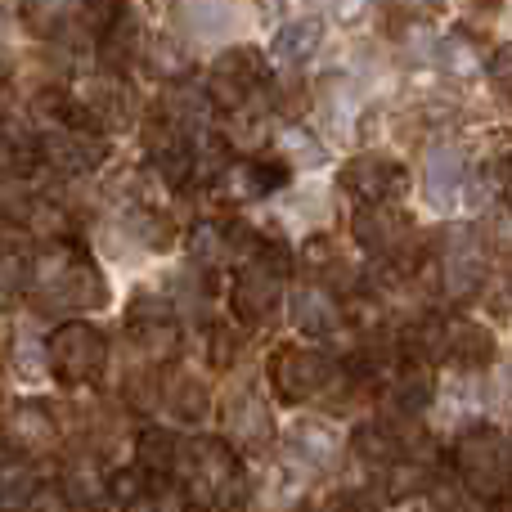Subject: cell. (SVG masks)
<instances>
[{"label": "cell", "mask_w": 512, "mask_h": 512, "mask_svg": "<svg viewBox=\"0 0 512 512\" xmlns=\"http://www.w3.org/2000/svg\"><path fill=\"white\" fill-rule=\"evenodd\" d=\"M481 189H486V198L512 203V149L499 153V158H490L486 176H481Z\"/></svg>", "instance_id": "e575fe53"}, {"label": "cell", "mask_w": 512, "mask_h": 512, "mask_svg": "<svg viewBox=\"0 0 512 512\" xmlns=\"http://www.w3.org/2000/svg\"><path fill=\"white\" fill-rule=\"evenodd\" d=\"M126 337H131V346L149 364H167V360H176V351H180V328L171 315L126 319Z\"/></svg>", "instance_id": "ac0fdd59"}, {"label": "cell", "mask_w": 512, "mask_h": 512, "mask_svg": "<svg viewBox=\"0 0 512 512\" xmlns=\"http://www.w3.org/2000/svg\"><path fill=\"white\" fill-rule=\"evenodd\" d=\"M315 5L324 9V14H333V18H355L364 0H315Z\"/></svg>", "instance_id": "ab89813d"}, {"label": "cell", "mask_w": 512, "mask_h": 512, "mask_svg": "<svg viewBox=\"0 0 512 512\" xmlns=\"http://www.w3.org/2000/svg\"><path fill=\"white\" fill-rule=\"evenodd\" d=\"M265 81H270V54L256 50V45H230L212 59L203 90L216 113H234V108L252 104L261 95Z\"/></svg>", "instance_id": "8992f818"}, {"label": "cell", "mask_w": 512, "mask_h": 512, "mask_svg": "<svg viewBox=\"0 0 512 512\" xmlns=\"http://www.w3.org/2000/svg\"><path fill=\"white\" fill-rule=\"evenodd\" d=\"M292 324L306 337L337 333V324H342V301L333 297V288H324V283H315V279L301 283V288L292 292Z\"/></svg>", "instance_id": "2e32d148"}, {"label": "cell", "mask_w": 512, "mask_h": 512, "mask_svg": "<svg viewBox=\"0 0 512 512\" xmlns=\"http://www.w3.org/2000/svg\"><path fill=\"white\" fill-rule=\"evenodd\" d=\"M68 5H72V0H23V18H27V27H32V32L50 36L54 27L63 23Z\"/></svg>", "instance_id": "d6a6232c"}, {"label": "cell", "mask_w": 512, "mask_h": 512, "mask_svg": "<svg viewBox=\"0 0 512 512\" xmlns=\"http://www.w3.org/2000/svg\"><path fill=\"white\" fill-rule=\"evenodd\" d=\"M342 194L355 198V207L364 203H400L409 189V171L396 158H382V153H360L342 167Z\"/></svg>", "instance_id": "30bf717a"}, {"label": "cell", "mask_w": 512, "mask_h": 512, "mask_svg": "<svg viewBox=\"0 0 512 512\" xmlns=\"http://www.w3.org/2000/svg\"><path fill=\"white\" fill-rule=\"evenodd\" d=\"M45 369L63 387H90L108 369V337L90 319H63L45 337Z\"/></svg>", "instance_id": "277c9868"}, {"label": "cell", "mask_w": 512, "mask_h": 512, "mask_svg": "<svg viewBox=\"0 0 512 512\" xmlns=\"http://www.w3.org/2000/svg\"><path fill=\"white\" fill-rule=\"evenodd\" d=\"M194 261L198 265H230V225L203 221L194 230Z\"/></svg>", "instance_id": "f1b7e54d"}, {"label": "cell", "mask_w": 512, "mask_h": 512, "mask_svg": "<svg viewBox=\"0 0 512 512\" xmlns=\"http://www.w3.org/2000/svg\"><path fill=\"white\" fill-rule=\"evenodd\" d=\"M288 450L310 463H333V454H342V441H337V432L324 418H301L288 432Z\"/></svg>", "instance_id": "7402d4cb"}, {"label": "cell", "mask_w": 512, "mask_h": 512, "mask_svg": "<svg viewBox=\"0 0 512 512\" xmlns=\"http://www.w3.org/2000/svg\"><path fill=\"white\" fill-rule=\"evenodd\" d=\"M36 144H41V167H54L59 176H86V171L104 167V158H108L104 126L90 122L77 99H72L63 122H50L36 135Z\"/></svg>", "instance_id": "5b68a950"}, {"label": "cell", "mask_w": 512, "mask_h": 512, "mask_svg": "<svg viewBox=\"0 0 512 512\" xmlns=\"http://www.w3.org/2000/svg\"><path fill=\"white\" fill-rule=\"evenodd\" d=\"M171 477H176V486L185 490V499L194 508L243 512V504H248V477H243L239 454H234V445L216 441V436L180 441Z\"/></svg>", "instance_id": "6da1fadb"}, {"label": "cell", "mask_w": 512, "mask_h": 512, "mask_svg": "<svg viewBox=\"0 0 512 512\" xmlns=\"http://www.w3.org/2000/svg\"><path fill=\"white\" fill-rule=\"evenodd\" d=\"M216 185L234 198V203H265L270 194H279L288 185V162H265V158H243L225 162V171L216 176Z\"/></svg>", "instance_id": "4fadbf2b"}, {"label": "cell", "mask_w": 512, "mask_h": 512, "mask_svg": "<svg viewBox=\"0 0 512 512\" xmlns=\"http://www.w3.org/2000/svg\"><path fill=\"white\" fill-rule=\"evenodd\" d=\"M135 54H140V27H135L131 14H122L117 23H108L104 32H99V63H104V72L122 77L135 63Z\"/></svg>", "instance_id": "d6986e66"}, {"label": "cell", "mask_w": 512, "mask_h": 512, "mask_svg": "<svg viewBox=\"0 0 512 512\" xmlns=\"http://www.w3.org/2000/svg\"><path fill=\"white\" fill-rule=\"evenodd\" d=\"M32 301L63 310H99L108 301V283L99 265L72 243H50L32 261Z\"/></svg>", "instance_id": "7a4b0ae2"}, {"label": "cell", "mask_w": 512, "mask_h": 512, "mask_svg": "<svg viewBox=\"0 0 512 512\" xmlns=\"http://www.w3.org/2000/svg\"><path fill=\"white\" fill-rule=\"evenodd\" d=\"M5 445L14 454H23V459H50L54 445H59V427H54V414L45 405H36V400H23V405H14L5 414Z\"/></svg>", "instance_id": "7c38bea8"}, {"label": "cell", "mask_w": 512, "mask_h": 512, "mask_svg": "<svg viewBox=\"0 0 512 512\" xmlns=\"http://www.w3.org/2000/svg\"><path fill=\"white\" fill-rule=\"evenodd\" d=\"M454 477L477 499H486L490 508L504 504V499H512V441L499 427L472 423L454 441Z\"/></svg>", "instance_id": "3957f363"}, {"label": "cell", "mask_w": 512, "mask_h": 512, "mask_svg": "<svg viewBox=\"0 0 512 512\" xmlns=\"http://www.w3.org/2000/svg\"><path fill=\"white\" fill-rule=\"evenodd\" d=\"M486 72H490V86L512 104V41H499L486 59Z\"/></svg>", "instance_id": "d590c367"}, {"label": "cell", "mask_w": 512, "mask_h": 512, "mask_svg": "<svg viewBox=\"0 0 512 512\" xmlns=\"http://www.w3.org/2000/svg\"><path fill=\"white\" fill-rule=\"evenodd\" d=\"M436 261H441V288L450 297H472L486 283V243L472 225H450L436 243Z\"/></svg>", "instance_id": "9c48e42d"}, {"label": "cell", "mask_w": 512, "mask_h": 512, "mask_svg": "<svg viewBox=\"0 0 512 512\" xmlns=\"http://www.w3.org/2000/svg\"><path fill=\"white\" fill-rule=\"evenodd\" d=\"M468 162H463L459 149H450V144H436L432 153H427L423 162V194L432 207H454L463 203V194H468Z\"/></svg>", "instance_id": "5bb4252c"}, {"label": "cell", "mask_w": 512, "mask_h": 512, "mask_svg": "<svg viewBox=\"0 0 512 512\" xmlns=\"http://www.w3.org/2000/svg\"><path fill=\"white\" fill-rule=\"evenodd\" d=\"M234 355H239V333H234L230 324L212 328V364H216V369H225Z\"/></svg>", "instance_id": "74e56055"}, {"label": "cell", "mask_w": 512, "mask_h": 512, "mask_svg": "<svg viewBox=\"0 0 512 512\" xmlns=\"http://www.w3.org/2000/svg\"><path fill=\"white\" fill-rule=\"evenodd\" d=\"M81 9H86V23L90 32H104L108 23H117V18L126 14V0H81Z\"/></svg>", "instance_id": "8d00e7d4"}, {"label": "cell", "mask_w": 512, "mask_h": 512, "mask_svg": "<svg viewBox=\"0 0 512 512\" xmlns=\"http://www.w3.org/2000/svg\"><path fill=\"white\" fill-rule=\"evenodd\" d=\"M230 432H234V445L252 450V445H265L274 436V423H270V409L261 405V396H239L230 405Z\"/></svg>", "instance_id": "44dd1931"}, {"label": "cell", "mask_w": 512, "mask_h": 512, "mask_svg": "<svg viewBox=\"0 0 512 512\" xmlns=\"http://www.w3.org/2000/svg\"><path fill=\"white\" fill-rule=\"evenodd\" d=\"M441 360L459 369H486L495 364V333L477 319H441Z\"/></svg>", "instance_id": "9a60e30c"}, {"label": "cell", "mask_w": 512, "mask_h": 512, "mask_svg": "<svg viewBox=\"0 0 512 512\" xmlns=\"http://www.w3.org/2000/svg\"><path fill=\"white\" fill-rule=\"evenodd\" d=\"M432 396H436V382H432V369L427 364H409V369H400L396 373V382H391V405L400 409V414H423L427 405H432Z\"/></svg>", "instance_id": "603a6c76"}, {"label": "cell", "mask_w": 512, "mask_h": 512, "mask_svg": "<svg viewBox=\"0 0 512 512\" xmlns=\"http://www.w3.org/2000/svg\"><path fill=\"white\" fill-rule=\"evenodd\" d=\"M36 207H41V203H36L32 189L23 185V176H0V221H5V225L32 221Z\"/></svg>", "instance_id": "83f0119b"}, {"label": "cell", "mask_w": 512, "mask_h": 512, "mask_svg": "<svg viewBox=\"0 0 512 512\" xmlns=\"http://www.w3.org/2000/svg\"><path fill=\"white\" fill-rule=\"evenodd\" d=\"M283 306V274L265 261H248L239 265L230 288V310L239 324H265L274 319V310Z\"/></svg>", "instance_id": "8fae6325"}, {"label": "cell", "mask_w": 512, "mask_h": 512, "mask_svg": "<svg viewBox=\"0 0 512 512\" xmlns=\"http://www.w3.org/2000/svg\"><path fill=\"white\" fill-rule=\"evenodd\" d=\"M441 63L454 72V77H472V72L481 68V54H477V45H472V36H463V32H450L441 41Z\"/></svg>", "instance_id": "1f68e13d"}, {"label": "cell", "mask_w": 512, "mask_h": 512, "mask_svg": "<svg viewBox=\"0 0 512 512\" xmlns=\"http://www.w3.org/2000/svg\"><path fill=\"white\" fill-rule=\"evenodd\" d=\"M499 5H504V0H459V9H468L472 18H490V14H499Z\"/></svg>", "instance_id": "60d3db41"}, {"label": "cell", "mask_w": 512, "mask_h": 512, "mask_svg": "<svg viewBox=\"0 0 512 512\" xmlns=\"http://www.w3.org/2000/svg\"><path fill=\"white\" fill-rule=\"evenodd\" d=\"M265 378H270L274 396L288 400V405H301V400L319 396V391L333 382V360H328L319 346H301V342H288L270 355L265 364Z\"/></svg>", "instance_id": "52a82bcc"}, {"label": "cell", "mask_w": 512, "mask_h": 512, "mask_svg": "<svg viewBox=\"0 0 512 512\" xmlns=\"http://www.w3.org/2000/svg\"><path fill=\"white\" fill-rule=\"evenodd\" d=\"M36 490H41V481H36L32 459H23V454L9 450V459H0V508L23 512Z\"/></svg>", "instance_id": "ffe728a7"}, {"label": "cell", "mask_w": 512, "mask_h": 512, "mask_svg": "<svg viewBox=\"0 0 512 512\" xmlns=\"http://www.w3.org/2000/svg\"><path fill=\"white\" fill-rule=\"evenodd\" d=\"M23 288H32V261L18 248H0V301H14Z\"/></svg>", "instance_id": "4dcf8cb0"}, {"label": "cell", "mask_w": 512, "mask_h": 512, "mask_svg": "<svg viewBox=\"0 0 512 512\" xmlns=\"http://www.w3.org/2000/svg\"><path fill=\"white\" fill-rule=\"evenodd\" d=\"M23 512H72V499L63 495L59 486H41L32 499H27Z\"/></svg>", "instance_id": "f35d334b"}, {"label": "cell", "mask_w": 512, "mask_h": 512, "mask_svg": "<svg viewBox=\"0 0 512 512\" xmlns=\"http://www.w3.org/2000/svg\"><path fill=\"white\" fill-rule=\"evenodd\" d=\"M319 41H324V23H319L315 14L292 18V23H283L279 32L270 36V63H279V68H301V63H310L319 54Z\"/></svg>", "instance_id": "e0dca14e"}, {"label": "cell", "mask_w": 512, "mask_h": 512, "mask_svg": "<svg viewBox=\"0 0 512 512\" xmlns=\"http://www.w3.org/2000/svg\"><path fill=\"white\" fill-rule=\"evenodd\" d=\"M176 432H162V427H149V432H140V441H135V454H140V468L149 472V477H171V468H176Z\"/></svg>", "instance_id": "cb8c5ba5"}, {"label": "cell", "mask_w": 512, "mask_h": 512, "mask_svg": "<svg viewBox=\"0 0 512 512\" xmlns=\"http://www.w3.org/2000/svg\"><path fill=\"white\" fill-rule=\"evenodd\" d=\"M279 158L288 162V167H324L328 149L306 131V126H283L279 131Z\"/></svg>", "instance_id": "484cf974"}, {"label": "cell", "mask_w": 512, "mask_h": 512, "mask_svg": "<svg viewBox=\"0 0 512 512\" xmlns=\"http://www.w3.org/2000/svg\"><path fill=\"white\" fill-rule=\"evenodd\" d=\"M432 508L436 512H490L486 499H477L459 477L454 481H432Z\"/></svg>", "instance_id": "f546056e"}, {"label": "cell", "mask_w": 512, "mask_h": 512, "mask_svg": "<svg viewBox=\"0 0 512 512\" xmlns=\"http://www.w3.org/2000/svg\"><path fill=\"white\" fill-rule=\"evenodd\" d=\"M162 400L171 405L176 418H203L207 414V391L194 373H171V378L162 382Z\"/></svg>", "instance_id": "d4e9b609"}, {"label": "cell", "mask_w": 512, "mask_h": 512, "mask_svg": "<svg viewBox=\"0 0 512 512\" xmlns=\"http://www.w3.org/2000/svg\"><path fill=\"white\" fill-rule=\"evenodd\" d=\"M432 468L427 463H414L409 454H400V459L387 463V495L391 499H409V495H423V490H432Z\"/></svg>", "instance_id": "4316f807"}, {"label": "cell", "mask_w": 512, "mask_h": 512, "mask_svg": "<svg viewBox=\"0 0 512 512\" xmlns=\"http://www.w3.org/2000/svg\"><path fill=\"white\" fill-rule=\"evenodd\" d=\"M405 5H418V9H441L445 0H405Z\"/></svg>", "instance_id": "b9f144b4"}, {"label": "cell", "mask_w": 512, "mask_h": 512, "mask_svg": "<svg viewBox=\"0 0 512 512\" xmlns=\"http://www.w3.org/2000/svg\"><path fill=\"white\" fill-rule=\"evenodd\" d=\"M351 239H355V248L405 265L409 243H414V216L400 203H364L351 216Z\"/></svg>", "instance_id": "ba28073f"}, {"label": "cell", "mask_w": 512, "mask_h": 512, "mask_svg": "<svg viewBox=\"0 0 512 512\" xmlns=\"http://www.w3.org/2000/svg\"><path fill=\"white\" fill-rule=\"evenodd\" d=\"M144 477H149L144 468L113 472V477H108V495H113L117 504H126V508H140L144 499H149V490H144Z\"/></svg>", "instance_id": "836d02e7"}]
</instances>
